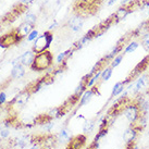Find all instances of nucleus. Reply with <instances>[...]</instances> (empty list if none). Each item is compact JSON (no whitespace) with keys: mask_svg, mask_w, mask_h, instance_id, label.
<instances>
[{"mask_svg":"<svg viewBox=\"0 0 149 149\" xmlns=\"http://www.w3.org/2000/svg\"><path fill=\"white\" fill-rule=\"evenodd\" d=\"M54 63V56L49 50H46L44 52L35 54L33 63L31 64V70L35 72H44L52 66Z\"/></svg>","mask_w":149,"mask_h":149,"instance_id":"f257e3e1","label":"nucleus"},{"mask_svg":"<svg viewBox=\"0 0 149 149\" xmlns=\"http://www.w3.org/2000/svg\"><path fill=\"white\" fill-rule=\"evenodd\" d=\"M52 39H54V35L52 33L48 31V32H45L44 34H42L40 36H38L35 40H34V45L33 48H32V51H33L35 54H40V52H44L46 50L49 49L50 45L52 42Z\"/></svg>","mask_w":149,"mask_h":149,"instance_id":"f03ea898","label":"nucleus"},{"mask_svg":"<svg viewBox=\"0 0 149 149\" xmlns=\"http://www.w3.org/2000/svg\"><path fill=\"white\" fill-rule=\"evenodd\" d=\"M24 39V37L19 33L17 29H12L11 32L3 34L0 36V48L2 49H8L12 46H15L20 44Z\"/></svg>","mask_w":149,"mask_h":149,"instance_id":"7ed1b4c3","label":"nucleus"},{"mask_svg":"<svg viewBox=\"0 0 149 149\" xmlns=\"http://www.w3.org/2000/svg\"><path fill=\"white\" fill-rule=\"evenodd\" d=\"M148 66H149V56H146L141 62L137 63V65L133 69V71L128 74L127 77L123 81V84H124V85L131 84L133 81H135L137 77H139L141 75L144 74V72L148 69Z\"/></svg>","mask_w":149,"mask_h":149,"instance_id":"20e7f679","label":"nucleus"},{"mask_svg":"<svg viewBox=\"0 0 149 149\" xmlns=\"http://www.w3.org/2000/svg\"><path fill=\"white\" fill-rule=\"evenodd\" d=\"M32 95H33V94H32V93L29 91V88L26 87L24 91H22L21 93H19V94L11 100V102L9 104V107H13V106H15L17 108L23 107V106L29 101V99L31 98Z\"/></svg>","mask_w":149,"mask_h":149,"instance_id":"39448f33","label":"nucleus"},{"mask_svg":"<svg viewBox=\"0 0 149 149\" xmlns=\"http://www.w3.org/2000/svg\"><path fill=\"white\" fill-rule=\"evenodd\" d=\"M123 114H124L125 118L127 119L128 122H131V123L137 121L141 116H143V114H141L139 108H138V106L134 102V100L132 101V104H130V106L125 109V111H124Z\"/></svg>","mask_w":149,"mask_h":149,"instance_id":"423d86ee","label":"nucleus"},{"mask_svg":"<svg viewBox=\"0 0 149 149\" xmlns=\"http://www.w3.org/2000/svg\"><path fill=\"white\" fill-rule=\"evenodd\" d=\"M87 137L84 134L76 135L70 138L68 141V145L65 146V149H83L84 146L86 145Z\"/></svg>","mask_w":149,"mask_h":149,"instance_id":"0eeeda50","label":"nucleus"},{"mask_svg":"<svg viewBox=\"0 0 149 149\" xmlns=\"http://www.w3.org/2000/svg\"><path fill=\"white\" fill-rule=\"evenodd\" d=\"M34 58H35V54H34L32 50H27L23 54H21L20 57H17L15 60H13L12 64L14 65L17 63H21L24 66H31V64L34 61Z\"/></svg>","mask_w":149,"mask_h":149,"instance_id":"6e6552de","label":"nucleus"},{"mask_svg":"<svg viewBox=\"0 0 149 149\" xmlns=\"http://www.w3.org/2000/svg\"><path fill=\"white\" fill-rule=\"evenodd\" d=\"M148 82H149V76L143 74V75H141L139 77H137L134 84L131 83L132 85H130L128 88H132L133 87V93H134V94H139L141 91V89L147 85Z\"/></svg>","mask_w":149,"mask_h":149,"instance_id":"1a4fd4ad","label":"nucleus"},{"mask_svg":"<svg viewBox=\"0 0 149 149\" xmlns=\"http://www.w3.org/2000/svg\"><path fill=\"white\" fill-rule=\"evenodd\" d=\"M96 94H98L99 95V91H98V87L96 86H93L91 87V88H88L85 93H84L83 95H82V97H81V100H79V107H83V106H85V104H87L89 101H91V99L93 98V96L96 95Z\"/></svg>","mask_w":149,"mask_h":149,"instance_id":"9d476101","label":"nucleus"},{"mask_svg":"<svg viewBox=\"0 0 149 149\" xmlns=\"http://www.w3.org/2000/svg\"><path fill=\"white\" fill-rule=\"evenodd\" d=\"M131 12H133V10L130 8L128 4H126V6H121L120 8L116 11V13H113L114 20H116V24L120 23L121 21H123Z\"/></svg>","mask_w":149,"mask_h":149,"instance_id":"9b49d317","label":"nucleus"},{"mask_svg":"<svg viewBox=\"0 0 149 149\" xmlns=\"http://www.w3.org/2000/svg\"><path fill=\"white\" fill-rule=\"evenodd\" d=\"M83 25H84L83 19H82V17H79V15H75V17H73L69 21V27L73 32H75V33L79 32L82 29V27H83Z\"/></svg>","mask_w":149,"mask_h":149,"instance_id":"f8f14e48","label":"nucleus"},{"mask_svg":"<svg viewBox=\"0 0 149 149\" xmlns=\"http://www.w3.org/2000/svg\"><path fill=\"white\" fill-rule=\"evenodd\" d=\"M24 75H25V68L23 64L17 63V64L13 65L12 70H11V79H19L24 77Z\"/></svg>","mask_w":149,"mask_h":149,"instance_id":"ddd939ff","label":"nucleus"},{"mask_svg":"<svg viewBox=\"0 0 149 149\" xmlns=\"http://www.w3.org/2000/svg\"><path fill=\"white\" fill-rule=\"evenodd\" d=\"M138 134H139V133L137 132L133 126H130V127L124 132V134H123V139H124V141L126 144H127V143H131V141H135Z\"/></svg>","mask_w":149,"mask_h":149,"instance_id":"4468645a","label":"nucleus"},{"mask_svg":"<svg viewBox=\"0 0 149 149\" xmlns=\"http://www.w3.org/2000/svg\"><path fill=\"white\" fill-rule=\"evenodd\" d=\"M34 26H35V25L29 24V23L25 22V23H22V24L17 27V31H19V33L21 34L23 37H25V36H29V33L33 31Z\"/></svg>","mask_w":149,"mask_h":149,"instance_id":"2eb2a0df","label":"nucleus"},{"mask_svg":"<svg viewBox=\"0 0 149 149\" xmlns=\"http://www.w3.org/2000/svg\"><path fill=\"white\" fill-rule=\"evenodd\" d=\"M26 10H27V6L24 3H22V2H20V3H17L14 7H13V9L11 10V12H12L17 17H19L21 14L26 12Z\"/></svg>","mask_w":149,"mask_h":149,"instance_id":"dca6fc26","label":"nucleus"},{"mask_svg":"<svg viewBox=\"0 0 149 149\" xmlns=\"http://www.w3.org/2000/svg\"><path fill=\"white\" fill-rule=\"evenodd\" d=\"M58 141H61V143H64V141H69L71 138V134H70V131L68 130V128H62L60 133H59L58 135Z\"/></svg>","mask_w":149,"mask_h":149,"instance_id":"f3484780","label":"nucleus"},{"mask_svg":"<svg viewBox=\"0 0 149 149\" xmlns=\"http://www.w3.org/2000/svg\"><path fill=\"white\" fill-rule=\"evenodd\" d=\"M124 87H125V85L123 84V82H118V83H116L114 84V86H113V88H112L111 96L112 97H114V96L120 95L121 93L124 91Z\"/></svg>","mask_w":149,"mask_h":149,"instance_id":"a211bd4d","label":"nucleus"},{"mask_svg":"<svg viewBox=\"0 0 149 149\" xmlns=\"http://www.w3.org/2000/svg\"><path fill=\"white\" fill-rule=\"evenodd\" d=\"M138 46H139V44H138L137 42H131L127 46H125L124 50H123V54H132V52H134V51L138 48Z\"/></svg>","mask_w":149,"mask_h":149,"instance_id":"6ab92c4d","label":"nucleus"},{"mask_svg":"<svg viewBox=\"0 0 149 149\" xmlns=\"http://www.w3.org/2000/svg\"><path fill=\"white\" fill-rule=\"evenodd\" d=\"M112 72H113V69H112L111 66H107L106 69H104L102 70V72H101V79H102V81H109L110 79V77L112 76Z\"/></svg>","mask_w":149,"mask_h":149,"instance_id":"aec40b11","label":"nucleus"},{"mask_svg":"<svg viewBox=\"0 0 149 149\" xmlns=\"http://www.w3.org/2000/svg\"><path fill=\"white\" fill-rule=\"evenodd\" d=\"M95 124H96V121L93 120V121H85V124L83 126V131L84 133H91L93 132V130L95 128Z\"/></svg>","mask_w":149,"mask_h":149,"instance_id":"412c9836","label":"nucleus"},{"mask_svg":"<svg viewBox=\"0 0 149 149\" xmlns=\"http://www.w3.org/2000/svg\"><path fill=\"white\" fill-rule=\"evenodd\" d=\"M25 21H26V23H29V24L35 25L36 24V21H37V17H36V15L34 13L27 12L25 14Z\"/></svg>","mask_w":149,"mask_h":149,"instance_id":"4be33fe9","label":"nucleus"},{"mask_svg":"<svg viewBox=\"0 0 149 149\" xmlns=\"http://www.w3.org/2000/svg\"><path fill=\"white\" fill-rule=\"evenodd\" d=\"M123 58H124V54H123V52L120 54H118L116 58L113 59L111 61V63H110V66H111L112 69H114V68H116V66L119 65L121 62H122V60H123Z\"/></svg>","mask_w":149,"mask_h":149,"instance_id":"5701e85b","label":"nucleus"},{"mask_svg":"<svg viewBox=\"0 0 149 149\" xmlns=\"http://www.w3.org/2000/svg\"><path fill=\"white\" fill-rule=\"evenodd\" d=\"M141 46L146 51H149V32H147L141 39Z\"/></svg>","mask_w":149,"mask_h":149,"instance_id":"b1692460","label":"nucleus"},{"mask_svg":"<svg viewBox=\"0 0 149 149\" xmlns=\"http://www.w3.org/2000/svg\"><path fill=\"white\" fill-rule=\"evenodd\" d=\"M38 36H39V33H38L37 29H33V31L29 33V36H27V42H33V40H35Z\"/></svg>","mask_w":149,"mask_h":149,"instance_id":"393cba45","label":"nucleus"},{"mask_svg":"<svg viewBox=\"0 0 149 149\" xmlns=\"http://www.w3.org/2000/svg\"><path fill=\"white\" fill-rule=\"evenodd\" d=\"M10 135V131L8 127H1L0 128V137L1 138H8Z\"/></svg>","mask_w":149,"mask_h":149,"instance_id":"a878e982","label":"nucleus"},{"mask_svg":"<svg viewBox=\"0 0 149 149\" xmlns=\"http://www.w3.org/2000/svg\"><path fill=\"white\" fill-rule=\"evenodd\" d=\"M7 101V95L4 91H0V104H6Z\"/></svg>","mask_w":149,"mask_h":149,"instance_id":"bb28decb","label":"nucleus"},{"mask_svg":"<svg viewBox=\"0 0 149 149\" xmlns=\"http://www.w3.org/2000/svg\"><path fill=\"white\" fill-rule=\"evenodd\" d=\"M98 147H99V141H93V144L91 145L88 146V148L87 149H98Z\"/></svg>","mask_w":149,"mask_h":149,"instance_id":"cd10ccee","label":"nucleus"},{"mask_svg":"<svg viewBox=\"0 0 149 149\" xmlns=\"http://www.w3.org/2000/svg\"><path fill=\"white\" fill-rule=\"evenodd\" d=\"M34 0H22V3L26 4V6H29V4H31L32 2H33Z\"/></svg>","mask_w":149,"mask_h":149,"instance_id":"c85d7f7f","label":"nucleus"},{"mask_svg":"<svg viewBox=\"0 0 149 149\" xmlns=\"http://www.w3.org/2000/svg\"><path fill=\"white\" fill-rule=\"evenodd\" d=\"M57 26H58V22H54V24H51V25H50L49 29H50V31H51V29H56Z\"/></svg>","mask_w":149,"mask_h":149,"instance_id":"c756f323","label":"nucleus"},{"mask_svg":"<svg viewBox=\"0 0 149 149\" xmlns=\"http://www.w3.org/2000/svg\"><path fill=\"white\" fill-rule=\"evenodd\" d=\"M120 2L122 6H126V4L130 2V0H120Z\"/></svg>","mask_w":149,"mask_h":149,"instance_id":"7c9ffc66","label":"nucleus"},{"mask_svg":"<svg viewBox=\"0 0 149 149\" xmlns=\"http://www.w3.org/2000/svg\"><path fill=\"white\" fill-rule=\"evenodd\" d=\"M116 1H118V0H109V1H108V6H113Z\"/></svg>","mask_w":149,"mask_h":149,"instance_id":"2f4dec72","label":"nucleus"},{"mask_svg":"<svg viewBox=\"0 0 149 149\" xmlns=\"http://www.w3.org/2000/svg\"><path fill=\"white\" fill-rule=\"evenodd\" d=\"M146 95H147V96H148V97H149V88H148V89H147V91H146Z\"/></svg>","mask_w":149,"mask_h":149,"instance_id":"473e14b6","label":"nucleus"},{"mask_svg":"<svg viewBox=\"0 0 149 149\" xmlns=\"http://www.w3.org/2000/svg\"><path fill=\"white\" fill-rule=\"evenodd\" d=\"M1 27H2V23L0 22V31H1Z\"/></svg>","mask_w":149,"mask_h":149,"instance_id":"72a5a7b5","label":"nucleus"},{"mask_svg":"<svg viewBox=\"0 0 149 149\" xmlns=\"http://www.w3.org/2000/svg\"><path fill=\"white\" fill-rule=\"evenodd\" d=\"M6 149H11V148H6Z\"/></svg>","mask_w":149,"mask_h":149,"instance_id":"f704fd0d","label":"nucleus"},{"mask_svg":"<svg viewBox=\"0 0 149 149\" xmlns=\"http://www.w3.org/2000/svg\"><path fill=\"white\" fill-rule=\"evenodd\" d=\"M148 136H149V133H148Z\"/></svg>","mask_w":149,"mask_h":149,"instance_id":"c9c22d12","label":"nucleus"}]
</instances>
